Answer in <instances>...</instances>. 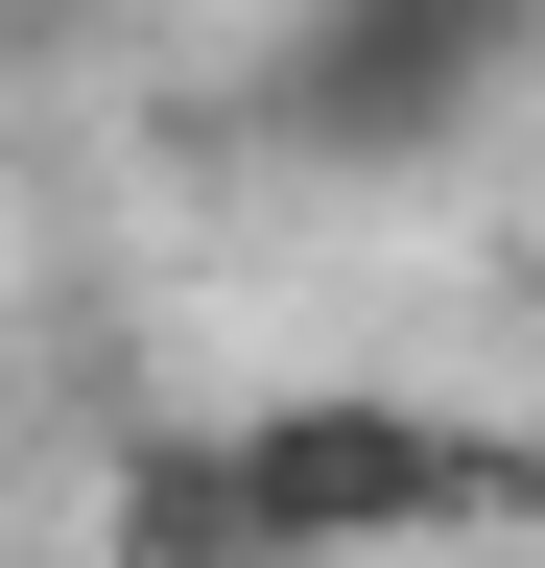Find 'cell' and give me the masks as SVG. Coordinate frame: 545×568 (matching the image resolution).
I'll return each instance as SVG.
<instances>
[{"mask_svg":"<svg viewBox=\"0 0 545 568\" xmlns=\"http://www.w3.org/2000/svg\"><path fill=\"white\" fill-rule=\"evenodd\" d=\"M522 521H545V426L380 403V379H285L119 474V568H427V545H522Z\"/></svg>","mask_w":545,"mask_h":568,"instance_id":"1","label":"cell"},{"mask_svg":"<svg viewBox=\"0 0 545 568\" xmlns=\"http://www.w3.org/2000/svg\"><path fill=\"white\" fill-rule=\"evenodd\" d=\"M545 48V0H309L285 48H261V119L332 142V166H427L451 119H498Z\"/></svg>","mask_w":545,"mask_h":568,"instance_id":"2","label":"cell"},{"mask_svg":"<svg viewBox=\"0 0 545 568\" xmlns=\"http://www.w3.org/2000/svg\"><path fill=\"white\" fill-rule=\"evenodd\" d=\"M427 568H498V545H427Z\"/></svg>","mask_w":545,"mask_h":568,"instance_id":"3","label":"cell"}]
</instances>
